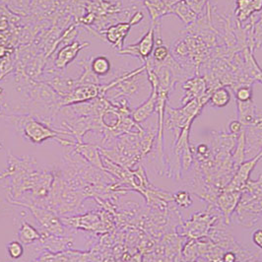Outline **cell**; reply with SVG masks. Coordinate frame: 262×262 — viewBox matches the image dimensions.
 <instances>
[{
  "mask_svg": "<svg viewBox=\"0 0 262 262\" xmlns=\"http://www.w3.org/2000/svg\"><path fill=\"white\" fill-rule=\"evenodd\" d=\"M236 98L237 102L247 103L250 102L252 98V89L249 86H243L236 90Z\"/></svg>",
  "mask_w": 262,
  "mask_h": 262,
  "instance_id": "cell-19",
  "label": "cell"
},
{
  "mask_svg": "<svg viewBox=\"0 0 262 262\" xmlns=\"http://www.w3.org/2000/svg\"><path fill=\"white\" fill-rule=\"evenodd\" d=\"M19 238L23 244H31L39 239V232L30 224L24 223L19 231Z\"/></svg>",
  "mask_w": 262,
  "mask_h": 262,
  "instance_id": "cell-13",
  "label": "cell"
},
{
  "mask_svg": "<svg viewBox=\"0 0 262 262\" xmlns=\"http://www.w3.org/2000/svg\"><path fill=\"white\" fill-rule=\"evenodd\" d=\"M243 128V123L239 120H233L230 124H229V129L231 134L233 135H237L242 132Z\"/></svg>",
  "mask_w": 262,
  "mask_h": 262,
  "instance_id": "cell-21",
  "label": "cell"
},
{
  "mask_svg": "<svg viewBox=\"0 0 262 262\" xmlns=\"http://www.w3.org/2000/svg\"><path fill=\"white\" fill-rule=\"evenodd\" d=\"M111 61L104 55L95 57L91 63V71L97 76H105L111 71Z\"/></svg>",
  "mask_w": 262,
  "mask_h": 262,
  "instance_id": "cell-11",
  "label": "cell"
},
{
  "mask_svg": "<svg viewBox=\"0 0 262 262\" xmlns=\"http://www.w3.org/2000/svg\"><path fill=\"white\" fill-rule=\"evenodd\" d=\"M262 10V0H236V15L241 22L246 21L253 12Z\"/></svg>",
  "mask_w": 262,
  "mask_h": 262,
  "instance_id": "cell-9",
  "label": "cell"
},
{
  "mask_svg": "<svg viewBox=\"0 0 262 262\" xmlns=\"http://www.w3.org/2000/svg\"><path fill=\"white\" fill-rule=\"evenodd\" d=\"M101 94H102V86H98L94 84L76 86L70 92L64 95L61 101V105H73V104L89 102L91 100L98 98Z\"/></svg>",
  "mask_w": 262,
  "mask_h": 262,
  "instance_id": "cell-4",
  "label": "cell"
},
{
  "mask_svg": "<svg viewBox=\"0 0 262 262\" xmlns=\"http://www.w3.org/2000/svg\"><path fill=\"white\" fill-rule=\"evenodd\" d=\"M188 262H196V261H194V260H193V261H188Z\"/></svg>",
  "mask_w": 262,
  "mask_h": 262,
  "instance_id": "cell-28",
  "label": "cell"
},
{
  "mask_svg": "<svg viewBox=\"0 0 262 262\" xmlns=\"http://www.w3.org/2000/svg\"><path fill=\"white\" fill-rule=\"evenodd\" d=\"M152 54L153 60L157 63H164L170 56L169 49L164 45H157Z\"/></svg>",
  "mask_w": 262,
  "mask_h": 262,
  "instance_id": "cell-17",
  "label": "cell"
},
{
  "mask_svg": "<svg viewBox=\"0 0 262 262\" xmlns=\"http://www.w3.org/2000/svg\"><path fill=\"white\" fill-rule=\"evenodd\" d=\"M131 25L129 22H121L110 27L106 31L103 32L106 40L118 51L123 49L124 39L130 32Z\"/></svg>",
  "mask_w": 262,
  "mask_h": 262,
  "instance_id": "cell-7",
  "label": "cell"
},
{
  "mask_svg": "<svg viewBox=\"0 0 262 262\" xmlns=\"http://www.w3.org/2000/svg\"><path fill=\"white\" fill-rule=\"evenodd\" d=\"M184 88H185L186 90H188V94L191 93V94L193 95L192 98H193V100H194L195 97L198 98L197 96H198L199 93L204 92V89H205V82H204L203 79L201 78L189 80V81L186 83V85H185ZM199 96L201 97L202 95L199 94Z\"/></svg>",
  "mask_w": 262,
  "mask_h": 262,
  "instance_id": "cell-14",
  "label": "cell"
},
{
  "mask_svg": "<svg viewBox=\"0 0 262 262\" xmlns=\"http://www.w3.org/2000/svg\"><path fill=\"white\" fill-rule=\"evenodd\" d=\"M7 252L10 257L14 259H18L24 254L23 245L19 242H11L7 246Z\"/></svg>",
  "mask_w": 262,
  "mask_h": 262,
  "instance_id": "cell-18",
  "label": "cell"
},
{
  "mask_svg": "<svg viewBox=\"0 0 262 262\" xmlns=\"http://www.w3.org/2000/svg\"><path fill=\"white\" fill-rule=\"evenodd\" d=\"M209 102L215 107H224L231 102V95L225 88H218L210 95Z\"/></svg>",
  "mask_w": 262,
  "mask_h": 262,
  "instance_id": "cell-12",
  "label": "cell"
},
{
  "mask_svg": "<svg viewBox=\"0 0 262 262\" xmlns=\"http://www.w3.org/2000/svg\"><path fill=\"white\" fill-rule=\"evenodd\" d=\"M251 239L252 243L262 250V229L255 230L251 236Z\"/></svg>",
  "mask_w": 262,
  "mask_h": 262,
  "instance_id": "cell-20",
  "label": "cell"
},
{
  "mask_svg": "<svg viewBox=\"0 0 262 262\" xmlns=\"http://www.w3.org/2000/svg\"><path fill=\"white\" fill-rule=\"evenodd\" d=\"M7 53H8L7 48H5L3 46H0V59L4 58L7 55Z\"/></svg>",
  "mask_w": 262,
  "mask_h": 262,
  "instance_id": "cell-25",
  "label": "cell"
},
{
  "mask_svg": "<svg viewBox=\"0 0 262 262\" xmlns=\"http://www.w3.org/2000/svg\"><path fill=\"white\" fill-rule=\"evenodd\" d=\"M86 46H89V42H80L77 40H74L71 43L66 46L64 48H62L55 57V67L58 69H64L66 66L71 63L77 57L80 51L84 49Z\"/></svg>",
  "mask_w": 262,
  "mask_h": 262,
  "instance_id": "cell-6",
  "label": "cell"
},
{
  "mask_svg": "<svg viewBox=\"0 0 262 262\" xmlns=\"http://www.w3.org/2000/svg\"><path fill=\"white\" fill-rule=\"evenodd\" d=\"M155 39V27L153 26L149 29V31L137 43L130 45L118 51V53L137 56L145 63L154 52V49L156 47Z\"/></svg>",
  "mask_w": 262,
  "mask_h": 262,
  "instance_id": "cell-1",
  "label": "cell"
},
{
  "mask_svg": "<svg viewBox=\"0 0 262 262\" xmlns=\"http://www.w3.org/2000/svg\"><path fill=\"white\" fill-rule=\"evenodd\" d=\"M262 158V150L252 159L249 161H245L236 170L235 174L233 176L231 182L227 184L223 189L226 190H231V191H242L246 187V185L249 182V176L251 171L258 163V161Z\"/></svg>",
  "mask_w": 262,
  "mask_h": 262,
  "instance_id": "cell-3",
  "label": "cell"
},
{
  "mask_svg": "<svg viewBox=\"0 0 262 262\" xmlns=\"http://www.w3.org/2000/svg\"><path fill=\"white\" fill-rule=\"evenodd\" d=\"M173 200L176 204L180 207L184 208H188L192 204V199L189 192L185 190H180L173 195Z\"/></svg>",
  "mask_w": 262,
  "mask_h": 262,
  "instance_id": "cell-16",
  "label": "cell"
},
{
  "mask_svg": "<svg viewBox=\"0 0 262 262\" xmlns=\"http://www.w3.org/2000/svg\"><path fill=\"white\" fill-rule=\"evenodd\" d=\"M78 150L80 151V153H82L89 161L93 162L95 165H99L101 167L99 154H98V152H97V150L94 146L82 145V146L79 147Z\"/></svg>",
  "mask_w": 262,
  "mask_h": 262,
  "instance_id": "cell-15",
  "label": "cell"
},
{
  "mask_svg": "<svg viewBox=\"0 0 262 262\" xmlns=\"http://www.w3.org/2000/svg\"><path fill=\"white\" fill-rule=\"evenodd\" d=\"M170 13L177 14L185 24H190L195 19V13L184 1H180L173 7H170Z\"/></svg>",
  "mask_w": 262,
  "mask_h": 262,
  "instance_id": "cell-10",
  "label": "cell"
},
{
  "mask_svg": "<svg viewBox=\"0 0 262 262\" xmlns=\"http://www.w3.org/2000/svg\"><path fill=\"white\" fill-rule=\"evenodd\" d=\"M193 1H197V2H199V1H201V0H193Z\"/></svg>",
  "mask_w": 262,
  "mask_h": 262,
  "instance_id": "cell-26",
  "label": "cell"
},
{
  "mask_svg": "<svg viewBox=\"0 0 262 262\" xmlns=\"http://www.w3.org/2000/svg\"><path fill=\"white\" fill-rule=\"evenodd\" d=\"M23 133L32 143L40 144L48 139L57 138L58 134L61 132L53 130L38 120L28 118L23 121Z\"/></svg>",
  "mask_w": 262,
  "mask_h": 262,
  "instance_id": "cell-2",
  "label": "cell"
},
{
  "mask_svg": "<svg viewBox=\"0 0 262 262\" xmlns=\"http://www.w3.org/2000/svg\"><path fill=\"white\" fill-rule=\"evenodd\" d=\"M210 224L209 216H206V214H195L190 222L187 223V233L192 238H198L205 235Z\"/></svg>",
  "mask_w": 262,
  "mask_h": 262,
  "instance_id": "cell-8",
  "label": "cell"
},
{
  "mask_svg": "<svg viewBox=\"0 0 262 262\" xmlns=\"http://www.w3.org/2000/svg\"><path fill=\"white\" fill-rule=\"evenodd\" d=\"M1 148H2V144H1V143H0V149H1Z\"/></svg>",
  "mask_w": 262,
  "mask_h": 262,
  "instance_id": "cell-27",
  "label": "cell"
},
{
  "mask_svg": "<svg viewBox=\"0 0 262 262\" xmlns=\"http://www.w3.org/2000/svg\"><path fill=\"white\" fill-rule=\"evenodd\" d=\"M242 196V191H231L223 189V191L216 198L217 206L223 212L225 220L229 223V218L235 211Z\"/></svg>",
  "mask_w": 262,
  "mask_h": 262,
  "instance_id": "cell-5",
  "label": "cell"
},
{
  "mask_svg": "<svg viewBox=\"0 0 262 262\" xmlns=\"http://www.w3.org/2000/svg\"><path fill=\"white\" fill-rule=\"evenodd\" d=\"M143 18H144V15H143V13H142L141 11L135 12V13L132 15V17H131L130 20H129V23H130L131 26H134V25L139 24V23L143 20Z\"/></svg>",
  "mask_w": 262,
  "mask_h": 262,
  "instance_id": "cell-22",
  "label": "cell"
},
{
  "mask_svg": "<svg viewBox=\"0 0 262 262\" xmlns=\"http://www.w3.org/2000/svg\"><path fill=\"white\" fill-rule=\"evenodd\" d=\"M255 36H256V40H257V48L262 43V15L260 17V20L257 22L256 29H255Z\"/></svg>",
  "mask_w": 262,
  "mask_h": 262,
  "instance_id": "cell-23",
  "label": "cell"
},
{
  "mask_svg": "<svg viewBox=\"0 0 262 262\" xmlns=\"http://www.w3.org/2000/svg\"><path fill=\"white\" fill-rule=\"evenodd\" d=\"M237 260V256L234 251H228L226 253H224L223 257H222V261L223 262H236Z\"/></svg>",
  "mask_w": 262,
  "mask_h": 262,
  "instance_id": "cell-24",
  "label": "cell"
}]
</instances>
